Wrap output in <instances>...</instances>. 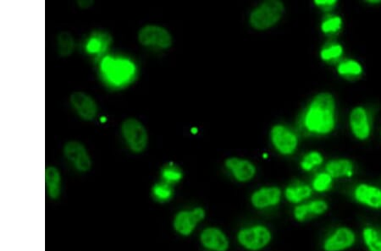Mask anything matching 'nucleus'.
Masks as SVG:
<instances>
[{"label": "nucleus", "instance_id": "obj_11", "mask_svg": "<svg viewBox=\"0 0 381 251\" xmlns=\"http://www.w3.org/2000/svg\"><path fill=\"white\" fill-rule=\"evenodd\" d=\"M282 191L277 186H264L253 192L250 201L254 208L265 210L275 208L281 203Z\"/></svg>", "mask_w": 381, "mask_h": 251}, {"label": "nucleus", "instance_id": "obj_18", "mask_svg": "<svg viewBox=\"0 0 381 251\" xmlns=\"http://www.w3.org/2000/svg\"><path fill=\"white\" fill-rule=\"evenodd\" d=\"M313 193L312 187L302 182L289 184L284 191V195L291 204L298 205L307 200Z\"/></svg>", "mask_w": 381, "mask_h": 251}, {"label": "nucleus", "instance_id": "obj_27", "mask_svg": "<svg viewBox=\"0 0 381 251\" xmlns=\"http://www.w3.org/2000/svg\"><path fill=\"white\" fill-rule=\"evenodd\" d=\"M338 72L341 76H360L363 72L360 63L354 61H349L341 63L338 65Z\"/></svg>", "mask_w": 381, "mask_h": 251}, {"label": "nucleus", "instance_id": "obj_30", "mask_svg": "<svg viewBox=\"0 0 381 251\" xmlns=\"http://www.w3.org/2000/svg\"><path fill=\"white\" fill-rule=\"evenodd\" d=\"M107 41L103 40V38H101L99 36H92V38L89 40L87 45V50L88 53L90 54H98L100 51H102L103 45L106 47V43Z\"/></svg>", "mask_w": 381, "mask_h": 251}, {"label": "nucleus", "instance_id": "obj_14", "mask_svg": "<svg viewBox=\"0 0 381 251\" xmlns=\"http://www.w3.org/2000/svg\"><path fill=\"white\" fill-rule=\"evenodd\" d=\"M225 167L233 178L240 183L251 181L256 175L257 168L251 161L231 157L225 161Z\"/></svg>", "mask_w": 381, "mask_h": 251}, {"label": "nucleus", "instance_id": "obj_28", "mask_svg": "<svg viewBox=\"0 0 381 251\" xmlns=\"http://www.w3.org/2000/svg\"><path fill=\"white\" fill-rule=\"evenodd\" d=\"M343 53V49L340 44H335V45H331L327 47H324L320 52V57L324 61H330L335 60L342 56Z\"/></svg>", "mask_w": 381, "mask_h": 251}, {"label": "nucleus", "instance_id": "obj_23", "mask_svg": "<svg viewBox=\"0 0 381 251\" xmlns=\"http://www.w3.org/2000/svg\"><path fill=\"white\" fill-rule=\"evenodd\" d=\"M153 197L160 203H166L173 199L174 191L173 186L166 182L157 183L153 186Z\"/></svg>", "mask_w": 381, "mask_h": 251}, {"label": "nucleus", "instance_id": "obj_6", "mask_svg": "<svg viewBox=\"0 0 381 251\" xmlns=\"http://www.w3.org/2000/svg\"><path fill=\"white\" fill-rule=\"evenodd\" d=\"M138 41L144 47H155L168 50L173 46V39L170 32L162 25L149 24L138 32Z\"/></svg>", "mask_w": 381, "mask_h": 251}, {"label": "nucleus", "instance_id": "obj_22", "mask_svg": "<svg viewBox=\"0 0 381 251\" xmlns=\"http://www.w3.org/2000/svg\"><path fill=\"white\" fill-rule=\"evenodd\" d=\"M364 243L369 251H381V236L373 227H365L363 230Z\"/></svg>", "mask_w": 381, "mask_h": 251}, {"label": "nucleus", "instance_id": "obj_17", "mask_svg": "<svg viewBox=\"0 0 381 251\" xmlns=\"http://www.w3.org/2000/svg\"><path fill=\"white\" fill-rule=\"evenodd\" d=\"M329 204L326 201H311L295 206L293 217L298 223H304L312 217H320L328 212Z\"/></svg>", "mask_w": 381, "mask_h": 251}, {"label": "nucleus", "instance_id": "obj_29", "mask_svg": "<svg viewBox=\"0 0 381 251\" xmlns=\"http://www.w3.org/2000/svg\"><path fill=\"white\" fill-rule=\"evenodd\" d=\"M342 20L341 17H334L329 18L321 25V30L324 33H335L342 28Z\"/></svg>", "mask_w": 381, "mask_h": 251}, {"label": "nucleus", "instance_id": "obj_1", "mask_svg": "<svg viewBox=\"0 0 381 251\" xmlns=\"http://www.w3.org/2000/svg\"><path fill=\"white\" fill-rule=\"evenodd\" d=\"M335 102L329 92H321L313 98L304 118V124L309 132L327 135L335 125Z\"/></svg>", "mask_w": 381, "mask_h": 251}, {"label": "nucleus", "instance_id": "obj_4", "mask_svg": "<svg viewBox=\"0 0 381 251\" xmlns=\"http://www.w3.org/2000/svg\"><path fill=\"white\" fill-rule=\"evenodd\" d=\"M121 132L127 146L134 153H143L147 149L148 134L147 129L140 120L128 118L122 122Z\"/></svg>", "mask_w": 381, "mask_h": 251}, {"label": "nucleus", "instance_id": "obj_20", "mask_svg": "<svg viewBox=\"0 0 381 251\" xmlns=\"http://www.w3.org/2000/svg\"><path fill=\"white\" fill-rule=\"evenodd\" d=\"M46 184L48 197L54 200L58 199L61 193V175L54 166L46 169Z\"/></svg>", "mask_w": 381, "mask_h": 251}, {"label": "nucleus", "instance_id": "obj_10", "mask_svg": "<svg viewBox=\"0 0 381 251\" xmlns=\"http://www.w3.org/2000/svg\"><path fill=\"white\" fill-rule=\"evenodd\" d=\"M356 243V234L349 227H339L324 239V251H345Z\"/></svg>", "mask_w": 381, "mask_h": 251}, {"label": "nucleus", "instance_id": "obj_2", "mask_svg": "<svg viewBox=\"0 0 381 251\" xmlns=\"http://www.w3.org/2000/svg\"><path fill=\"white\" fill-rule=\"evenodd\" d=\"M285 6L279 0H268L254 8L249 16V23L257 31L268 30L281 21Z\"/></svg>", "mask_w": 381, "mask_h": 251}, {"label": "nucleus", "instance_id": "obj_7", "mask_svg": "<svg viewBox=\"0 0 381 251\" xmlns=\"http://www.w3.org/2000/svg\"><path fill=\"white\" fill-rule=\"evenodd\" d=\"M101 68L104 75L115 85H121L128 81L135 73V66L132 62L125 60H114L106 57L104 58Z\"/></svg>", "mask_w": 381, "mask_h": 251}, {"label": "nucleus", "instance_id": "obj_32", "mask_svg": "<svg viewBox=\"0 0 381 251\" xmlns=\"http://www.w3.org/2000/svg\"><path fill=\"white\" fill-rule=\"evenodd\" d=\"M77 3L81 9L87 10L95 5V1H92V0H78Z\"/></svg>", "mask_w": 381, "mask_h": 251}, {"label": "nucleus", "instance_id": "obj_24", "mask_svg": "<svg viewBox=\"0 0 381 251\" xmlns=\"http://www.w3.org/2000/svg\"><path fill=\"white\" fill-rule=\"evenodd\" d=\"M162 177L164 182L173 186L178 184L183 178V173L180 168L173 164L164 166L162 171Z\"/></svg>", "mask_w": 381, "mask_h": 251}, {"label": "nucleus", "instance_id": "obj_13", "mask_svg": "<svg viewBox=\"0 0 381 251\" xmlns=\"http://www.w3.org/2000/svg\"><path fill=\"white\" fill-rule=\"evenodd\" d=\"M70 102L78 116L84 120H95L99 113V107L96 101L85 92H74L70 95Z\"/></svg>", "mask_w": 381, "mask_h": 251}, {"label": "nucleus", "instance_id": "obj_19", "mask_svg": "<svg viewBox=\"0 0 381 251\" xmlns=\"http://www.w3.org/2000/svg\"><path fill=\"white\" fill-rule=\"evenodd\" d=\"M326 173L333 179L352 178L354 173V166L349 160H331L326 164Z\"/></svg>", "mask_w": 381, "mask_h": 251}, {"label": "nucleus", "instance_id": "obj_26", "mask_svg": "<svg viewBox=\"0 0 381 251\" xmlns=\"http://www.w3.org/2000/svg\"><path fill=\"white\" fill-rule=\"evenodd\" d=\"M333 179L328 173H320L313 179L312 189L319 193H324L331 189Z\"/></svg>", "mask_w": 381, "mask_h": 251}, {"label": "nucleus", "instance_id": "obj_31", "mask_svg": "<svg viewBox=\"0 0 381 251\" xmlns=\"http://www.w3.org/2000/svg\"><path fill=\"white\" fill-rule=\"evenodd\" d=\"M313 3L324 10H330L334 8L338 1L336 0H315Z\"/></svg>", "mask_w": 381, "mask_h": 251}, {"label": "nucleus", "instance_id": "obj_34", "mask_svg": "<svg viewBox=\"0 0 381 251\" xmlns=\"http://www.w3.org/2000/svg\"><path fill=\"white\" fill-rule=\"evenodd\" d=\"M368 3H380V1H379V0H377V1H373V0H369V1H368Z\"/></svg>", "mask_w": 381, "mask_h": 251}, {"label": "nucleus", "instance_id": "obj_9", "mask_svg": "<svg viewBox=\"0 0 381 251\" xmlns=\"http://www.w3.org/2000/svg\"><path fill=\"white\" fill-rule=\"evenodd\" d=\"M63 153L66 160L78 172L86 173L90 171L92 168L91 157L81 142L77 141L66 142L63 146Z\"/></svg>", "mask_w": 381, "mask_h": 251}, {"label": "nucleus", "instance_id": "obj_21", "mask_svg": "<svg viewBox=\"0 0 381 251\" xmlns=\"http://www.w3.org/2000/svg\"><path fill=\"white\" fill-rule=\"evenodd\" d=\"M56 39H57V50L59 56L63 58L70 56L73 54L75 46H76L72 33L59 32Z\"/></svg>", "mask_w": 381, "mask_h": 251}, {"label": "nucleus", "instance_id": "obj_16", "mask_svg": "<svg viewBox=\"0 0 381 251\" xmlns=\"http://www.w3.org/2000/svg\"><path fill=\"white\" fill-rule=\"evenodd\" d=\"M350 127L355 138L360 141H364L371 135V121H369L367 110L363 107H357L351 112Z\"/></svg>", "mask_w": 381, "mask_h": 251}, {"label": "nucleus", "instance_id": "obj_5", "mask_svg": "<svg viewBox=\"0 0 381 251\" xmlns=\"http://www.w3.org/2000/svg\"><path fill=\"white\" fill-rule=\"evenodd\" d=\"M205 217H206V211L202 206L182 210L175 214L174 217V230L183 237H188L193 234Z\"/></svg>", "mask_w": 381, "mask_h": 251}, {"label": "nucleus", "instance_id": "obj_8", "mask_svg": "<svg viewBox=\"0 0 381 251\" xmlns=\"http://www.w3.org/2000/svg\"><path fill=\"white\" fill-rule=\"evenodd\" d=\"M271 139L273 146L282 155H291L298 146L296 134L283 124H276L271 129Z\"/></svg>", "mask_w": 381, "mask_h": 251}, {"label": "nucleus", "instance_id": "obj_33", "mask_svg": "<svg viewBox=\"0 0 381 251\" xmlns=\"http://www.w3.org/2000/svg\"><path fill=\"white\" fill-rule=\"evenodd\" d=\"M192 131V133H193V134H197V131H199L197 130V128H193L192 131Z\"/></svg>", "mask_w": 381, "mask_h": 251}, {"label": "nucleus", "instance_id": "obj_3", "mask_svg": "<svg viewBox=\"0 0 381 251\" xmlns=\"http://www.w3.org/2000/svg\"><path fill=\"white\" fill-rule=\"evenodd\" d=\"M272 239L271 230L263 224L242 228L237 234L239 245L248 251H260L266 248Z\"/></svg>", "mask_w": 381, "mask_h": 251}, {"label": "nucleus", "instance_id": "obj_25", "mask_svg": "<svg viewBox=\"0 0 381 251\" xmlns=\"http://www.w3.org/2000/svg\"><path fill=\"white\" fill-rule=\"evenodd\" d=\"M323 162L324 157L322 154L320 153L319 151H313L305 155L300 162V166L304 171L309 172L318 167V166L322 164Z\"/></svg>", "mask_w": 381, "mask_h": 251}, {"label": "nucleus", "instance_id": "obj_12", "mask_svg": "<svg viewBox=\"0 0 381 251\" xmlns=\"http://www.w3.org/2000/svg\"><path fill=\"white\" fill-rule=\"evenodd\" d=\"M201 245L208 251H228L230 241L227 234L217 227L205 228L199 236Z\"/></svg>", "mask_w": 381, "mask_h": 251}, {"label": "nucleus", "instance_id": "obj_15", "mask_svg": "<svg viewBox=\"0 0 381 251\" xmlns=\"http://www.w3.org/2000/svg\"><path fill=\"white\" fill-rule=\"evenodd\" d=\"M354 200L369 208L381 210V189L369 184H360L353 191Z\"/></svg>", "mask_w": 381, "mask_h": 251}]
</instances>
